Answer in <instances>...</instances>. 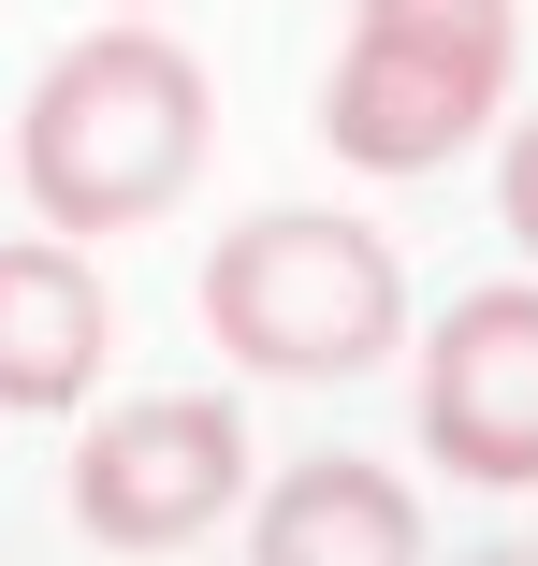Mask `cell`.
Returning a JSON list of instances; mask_svg holds the SVG:
<instances>
[{
	"label": "cell",
	"mask_w": 538,
	"mask_h": 566,
	"mask_svg": "<svg viewBox=\"0 0 538 566\" xmlns=\"http://www.w3.org/2000/svg\"><path fill=\"white\" fill-rule=\"evenodd\" d=\"M204 146H219L204 59L161 44V30H87L73 59H44L0 175L44 203V233H146V218L204 175Z\"/></svg>",
	"instance_id": "obj_1"
},
{
	"label": "cell",
	"mask_w": 538,
	"mask_h": 566,
	"mask_svg": "<svg viewBox=\"0 0 538 566\" xmlns=\"http://www.w3.org/2000/svg\"><path fill=\"white\" fill-rule=\"evenodd\" d=\"M204 334L248 378H364L407 334V262L350 203H262L204 262Z\"/></svg>",
	"instance_id": "obj_2"
},
{
	"label": "cell",
	"mask_w": 538,
	"mask_h": 566,
	"mask_svg": "<svg viewBox=\"0 0 538 566\" xmlns=\"http://www.w3.org/2000/svg\"><path fill=\"white\" fill-rule=\"evenodd\" d=\"M509 102V0H350L320 146L350 175H437Z\"/></svg>",
	"instance_id": "obj_3"
},
{
	"label": "cell",
	"mask_w": 538,
	"mask_h": 566,
	"mask_svg": "<svg viewBox=\"0 0 538 566\" xmlns=\"http://www.w3.org/2000/svg\"><path fill=\"white\" fill-rule=\"evenodd\" d=\"M234 509H248V421L219 392L102 407L73 450V537L87 552H204Z\"/></svg>",
	"instance_id": "obj_4"
},
{
	"label": "cell",
	"mask_w": 538,
	"mask_h": 566,
	"mask_svg": "<svg viewBox=\"0 0 538 566\" xmlns=\"http://www.w3.org/2000/svg\"><path fill=\"white\" fill-rule=\"evenodd\" d=\"M422 450L466 494L538 480V291H466L422 334Z\"/></svg>",
	"instance_id": "obj_5"
},
{
	"label": "cell",
	"mask_w": 538,
	"mask_h": 566,
	"mask_svg": "<svg viewBox=\"0 0 538 566\" xmlns=\"http://www.w3.org/2000/svg\"><path fill=\"white\" fill-rule=\"evenodd\" d=\"M117 305L87 276V233H0V407H87Z\"/></svg>",
	"instance_id": "obj_6"
},
{
	"label": "cell",
	"mask_w": 538,
	"mask_h": 566,
	"mask_svg": "<svg viewBox=\"0 0 538 566\" xmlns=\"http://www.w3.org/2000/svg\"><path fill=\"white\" fill-rule=\"evenodd\" d=\"M234 537H248L262 566H422V494H407L393 465L320 450V465H291Z\"/></svg>",
	"instance_id": "obj_7"
},
{
	"label": "cell",
	"mask_w": 538,
	"mask_h": 566,
	"mask_svg": "<svg viewBox=\"0 0 538 566\" xmlns=\"http://www.w3.org/2000/svg\"><path fill=\"white\" fill-rule=\"evenodd\" d=\"M495 218H509V248L538 262V117H524V132L495 146Z\"/></svg>",
	"instance_id": "obj_8"
},
{
	"label": "cell",
	"mask_w": 538,
	"mask_h": 566,
	"mask_svg": "<svg viewBox=\"0 0 538 566\" xmlns=\"http://www.w3.org/2000/svg\"><path fill=\"white\" fill-rule=\"evenodd\" d=\"M117 15H146V0H117Z\"/></svg>",
	"instance_id": "obj_9"
},
{
	"label": "cell",
	"mask_w": 538,
	"mask_h": 566,
	"mask_svg": "<svg viewBox=\"0 0 538 566\" xmlns=\"http://www.w3.org/2000/svg\"><path fill=\"white\" fill-rule=\"evenodd\" d=\"M0 189H15V175H0Z\"/></svg>",
	"instance_id": "obj_10"
}]
</instances>
